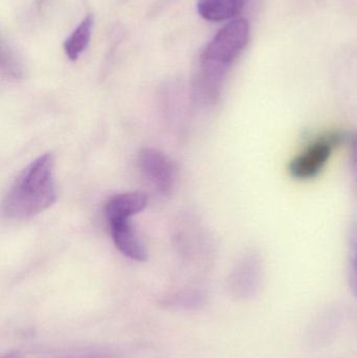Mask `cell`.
Instances as JSON below:
<instances>
[{
    "instance_id": "7c38bea8",
    "label": "cell",
    "mask_w": 357,
    "mask_h": 358,
    "mask_svg": "<svg viewBox=\"0 0 357 358\" xmlns=\"http://www.w3.org/2000/svg\"><path fill=\"white\" fill-rule=\"evenodd\" d=\"M350 162H351L352 176L357 187V132L350 138Z\"/></svg>"
},
{
    "instance_id": "8992f818",
    "label": "cell",
    "mask_w": 357,
    "mask_h": 358,
    "mask_svg": "<svg viewBox=\"0 0 357 358\" xmlns=\"http://www.w3.org/2000/svg\"><path fill=\"white\" fill-rule=\"evenodd\" d=\"M148 206V196L142 192L117 194L107 200L104 210L107 221L131 219Z\"/></svg>"
},
{
    "instance_id": "7a4b0ae2",
    "label": "cell",
    "mask_w": 357,
    "mask_h": 358,
    "mask_svg": "<svg viewBox=\"0 0 357 358\" xmlns=\"http://www.w3.org/2000/svg\"><path fill=\"white\" fill-rule=\"evenodd\" d=\"M57 200L54 159L44 153L29 164L10 185L3 200V213L13 220L33 218Z\"/></svg>"
},
{
    "instance_id": "6da1fadb",
    "label": "cell",
    "mask_w": 357,
    "mask_h": 358,
    "mask_svg": "<svg viewBox=\"0 0 357 358\" xmlns=\"http://www.w3.org/2000/svg\"><path fill=\"white\" fill-rule=\"evenodd\" d=\"M249 24L236 19L222 27L201 55L194 88L199 101L215 103L224 80L249 43Z\"/></svg>"
},
{
    "instance_id": "52a82bcc",
    "label": "cell",
    "mask_w": 357,
    "mask_h": 358,
    "mask_svg": "<svg viewBox=\"0 0 357 358\" xmlns=\"http://www.w3.org/2000/svg\"><path fill=\"white\" fill-rule=\"evenodd\" d=\"M243 0H198L197 10L207 21L228 20L240 13Z\"/></svg>"
},
{
    "instance_id": "4fadbf2b",
    "label": "cell",
    "mask_w": 357,
    "mask_h": 358,
    "mask_svg": "<svg viewBox=\"0 0 357 358\" xmlns=\"http://www.w3.org/2000/svg\"><path fill=\"white\" fill-rule=\"evenodd\" d=\"M2 358H21L20 355H18V353L16 352H10L8 353V355H4Z\"/></svg>"
},
{
    "instance_id": "8fae6325",
    "label": "cell",
    "mask_w": 357,
    "mask_h": 358,
    "mask_svg": "<svg viewBox=\"0 0 357 358\" xmlns=\"http://www.w3.org/2000/svg\"><path fill=\"white\" fill-rule=\"evenodd\" d=\"M1 71L3 76L13 79H19L23 76L22 65L10 52H2Z\"/></svg>"
},
{
    "instance_id": "9c48e42d",
    "label": "cell",
    "mask_w": 357,
    "mask_h": 358,
    "mask_svg": "<svg viewBox=\"0 0 357 358\" xmlns=\"http://www.w3.org/2000/svg\"><path fill=\"white\" fill-rule=\"evenodd\" d=\"M253 258L243 260L232 275V286L236 294H249L257 282V265Z\"/></svg>"
},
{
    "instance_id": "277c9868",
    "label": "cell",
    "mask_w": 357,
    "mask_h": 358,
    "mask_svg": "<svg viewBox=\"0 0 357 358\" xmlns=\"http://www.w3.org/2000/svg\"><path fill=\"white\" fill-rule=\"evenodd\" d=\"M138 164L144 178L159 193H171L175 183V167L165 153L155 148L142 149L138 153Z\"/></svg>"
},
{
    "instance_id": "5b68a950",
    "label": "cell",
    "mask_w": 357,
    "mask_h": 358,
    "mask_svg": "<svg viewBox=\"0 0 357 358\" xmlns=\"http://www.w3.org/2000/svg\"><path fill=\"white\" fill-rule=\"evenodd\" d=\"M111 237L115 248L127 258L144 262L148 252L131 224V219L108 221Z\"/></svg>"
},
{
    "instance_id": "3957f363",
    "label": "cell",
    "mask_w": 357,
    "mask_h": 358,
    "mask_svg": "<svg viewBox=\"0 0 357 358\" xmlns=\"http://www.w3.org/2000/svg\"><path fill=\"white\" fill-rule=\"evenodd\" d=\"M344 138L343 134L333 131L322 134L312 141L301 153L291 159L289 165L291 176L297 179L316 178L330 159L333 151L343 143Z\"/></svg>"
},
{
    "instance_id": "30bf717a",
    "label": "cell",
    "mask_w": 357,
    "mask_h": 358,
    "mask_svg": "<svg viewBox=\"0 0 357 358\" xmlns=\"http://www.w3.org/2000/svg\"><path fill=\"white\" fill-rule=\"evenodd\" d=\"M349 283L352 294L357 299V224L350 231Z\"/></svg>"
},
{
    "instance_id": "ba28073f",
    "label": "cell",
    "mask_w": 357,
    "mask_h": 358,
    "mask_svg": "<svg viewBox=\"0 0 357 358\" xmlns=\"http://www.w3.org/2000/svg\"><path fill=\"white\" fill-rule=\"evenodd\" d=\"M92 27H94V16L87 15L78 25L77 29L67 38L64 43V50L69 60H78L82 52L87 48L92 38Z\"/></svg>"
}]
</instances>
